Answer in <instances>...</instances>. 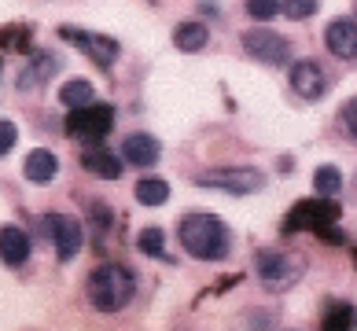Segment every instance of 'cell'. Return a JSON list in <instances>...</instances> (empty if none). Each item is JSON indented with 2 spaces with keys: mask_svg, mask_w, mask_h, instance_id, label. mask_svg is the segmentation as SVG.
<instances>
[{
  "mask_svg": "<svg viewBox=\"0 0 357 331\" xmlns=\"http://www.w3.org/2000/svg\"><path fill=\"white\" fill-rule=\"evenodd\" d=\"M15 144H19V125L4 118V122H0V155H8Z\"/></svg>",
  "mask_w": 357,
  "mask_h": 331,
  "instance_id": "7402d4cb",
  "label": "cell"
},
{
  "mask_svg": "<svg viewBox=\"0 0 357 331\" xmlns=\"http://www.w3.org/2000/svg\"><path fill=\"white\" fill-rule=\"evenodd\" d=\"M30 236H26L19 224H4L0 229V261L11 265V269H19V265L30 258Z\"/></svg>",
  "mask_w": 357,
  "mask_h": 331,
  "instance_id": "8fae6325",
  "label": "cell"
},
{
  "mask_svg": "<svg viewBox=\"0 0 357 331\" xmlns=\"http://www.w3.org/2000/svg\"><path fill=\"white\" fill-rule=\"evenodd\" d=\"M313 188H317V195H339L342 192V174L335 166H321L313 174Z\"/></svg>",
  "mask_w": 357,
  "mask_h": 331,
  "instance_id": "ac0fdd59",
  "label": "cell"
},
{
  "mask_svg": "<svg viewBox=\"0 0 357 331\" xmlns=\"http://www.w3.org/2000/svg\"><path fill=\"white\" fill-rule=\"evenodd\" d=\"M317 4H321V0H280V11L291 22H302V19L317 15Z\"/></svg>",
  "mask_w": 357,
  "mask_h": 331,
  "instance_id": "ffe728a7",
  "label": "cell"
},
{
  "mask_svg": "<svg viewBox=\"0 0 357 331\" xmlns=\"http://www.w3.org/2000/svg\"><path fill=\"white\" fill-rule=\"evenodd\" d=\"M166 199H169V184H166V180L148 177V180L137 184V203H144V206H162Z\"/></svg>",
  "mask_w": 357,
  "mask_h": 331,
  "instance_id": "e0dca14e",
  "label": "cell"
},
{
  "mask_svg": "<svg viewBox=\"0 0 357 331\" xmlns=\"http://www.w3.org/2000/svg\"><path fill=\"white\" fill-rule=\"evenodd\" d=\"M41 229H45V236L52 240V247H56V258H59V261L77 258L82 240H85L82 221H77V217H70V214H48V217L41 221Z\"/></svg>",
  "mask_w": 357,
  "mask_h": 331,
  "instance_id": "5b68a950",
  "label": "cell"
},
{
  "mask_svg": "<svg viewBox=\"0 0 357 331\" xmlns=\"http://www.w3.org/2000/svg\"><path fill=\"white\" fill-rule=\"evenodd\" d=\"M82 166L89 169V174L103 177V180H118V177H122V158H118V155H111L107 148L85 151V155H82Z\"/></svg>",
  "mask_w": 357,
  "mask_h": 331,
  "instance_id": "4fadbf2b",
  "label": "cell"
},
{
  "mask_svg": "<svg viewBox=\"0 0 357 331\" xmlns=\"http://www.w3.org/2000/svg\"><path fill=\"white\" fill-rule=\"evenodd\" d=\"M243 48H247V56H255L258 63H266V66H284L287 56H291V45L284 41L280 33H273L269 26L247 30L243 33Z\"/></svg>",
  "mask_w": 357,
  "mask_h": 331,
  "instance_id": "8992f818",
  "label": "cell"
},
{
  "mask_svg": "<svg viewBox=\"0 0 357 331\" xmlns=\"http://www.w3.org/2000/svg\"><path fill=\"white\" fill-rule=\"evenodd\" d=\"M59 100H63V107L82 111V107H92V100H96V88H92L85 77H70V82L59 88Z\"/></svg>",
  "mask_w": 357,
  "mask_h": 331,
  "instance_id": "5bb4252c",
  "label": "cell"
},
{
  "mask_svg": "<svg viewBox=\"0 0 357 331\" xmlns=\"http://www.w3.org/2000/svg\"><path fill=\"white\" fill-rule=\"evenodd\" d=\"M354 15H357V0H354Z\"/></svg>",
  "mask_w": 357,
  "mask_h": 331,
  "instance_id": "cb8c5ba5",
  "label": "cell"
},
{
  "mask_svg": "<svg viewBox=\"0 0 357 331\" xmlns=\"http://www.w3.org/2000/svg\"><path fill=\"white\" fill-rule=\"evenodd\" d=\"M195 184L229 192V195H255V192L266 188V174H261L258 166H229V169H210V174H199Z\"/></svg>",
  "mask_w": 357,
  "mask_h": 331,
  "instance_id": "277c9868",
  "label": "cell"
},
{
  "mask_svg": "<svg viewBox=\"0 0 357 331\" xmlns=\"http://www.w3.org/2000/svg\"><path fill=\"white\" fill-rule=\"evenodd\" d=\"M280 11V0H247V15L255 22H269Z\"/></svg>",
  "mask_w": 357,
  "mask_h": 331,
  "instance_id": "44dd1931",
  "label": "cell"
},
{
  "mask_svg": "<svg viewBox=\"0 0 357 331\" xmlns=\"http://www.w3.org/2000/svg\"><path fill=\"white\" fill-rule=\"evenodd\" d=\"M77 118H85V125H70L74 137H96V132L111 129V107H96V111H85Z\"/></svg>",
  "mask_w": 357,
  "mask_h": 331,
  "instance_id": "2e32d148",
  "label": "cell"
},
{
  "mask_svg": "<svg viewBox=\"0 0 357 331\" xmlns=\"http://www.w3.org/2000/svg\"><path fill=\"white\" fill-rule=\"evenodd\" d=\"M22 174H26L30 184H48V180H56V174H59V158L52 155L48 148H37V151L26 155Z\"/></svg>",
  "mask_w": 357,
  "mask_h": 331,
  "instance_id": "7c38bea8",
  "label": "cell"
},
{
  "mask_svg": "<svg viewBox=\"0 0 357 331\" xmlns=\"http://www.w3.org/2000/svg\"><path fill=\"white\" fill-rule=\"evenodd\" d=\"M324 45L339 59H357V19H332L324 30Z\"/></svg>",
  "mask_w": 357,
  "mask_h": 331,
  "instance_id": "9c48e42d",
  "label": "cell"
},
{
  "mask_svg": "<svg viewBox=\"0 0 357 331\" xmlns=\"http://www.w3.org/2000/svg\"><path fill=\"white\" fill-rule=\"evenodd\" d=\"M59 37L67 45H77L92 63H100V66H114V59H118V41H111V37H103V33H89V30H77V26H63Z\"/></svg>",
  "mask_w": 357,
  "mask_h": 331,
  "instance_id": "52a82bcc",
  "label": "cell"
},
{
  "mask_svg": "<svg viewBox=\"0 0 357 331\" xmlns=\"http://www.w3.org/2000/svg\"><path fill=\"white\" fill-rule=\"evenodd\" d=\"M291 88H295L302 100H321L328 92V77L313 59H302V63L291 66Z\"/></svg>",
  "mask_w": 357,
  "mask_h": 331,
  "instance_id": "ba28073f",
  "label": "cell"
},
{
  "mask_svg": "<svg viewBox=\"0 0 357 331\" xmlns=\"http://www.w3.org/2000/svg\"><path fill=\"white\" fill-rule=\"evenodd\" d=\"M306 261L298 254H284V250H261L258 254V280L269 291H287L302 280Z\"/></svg>",
  "mask_w": 357,
  "mask_h": 331,
  "instance_id": "3957f363",
  "label": "cell"
},
{
  "mask_svg": "<svg viewBox=\"0 0 357 331\" xmlns=\"http://www.w3.org/2000/svg\"><path fill=\"white\" fill-rule=\"evenodd\" d=\"M158 155H162V148H158V140L148 137V132H129V137L122 140V158L129 166L148 169V166L158 162Z\"/></svg>",
  "mask_w": 357,
  "mask_h": 331,
  "instance_id": "30bf717a",
  "label": "cell"
},
{
  "mask_svg": "<svg viewBox=\"0 0 357 331\" xmlns=\"http://www.w3.org/2000/svg\"><path fill=\"white\" fill-rule=\"evenodd\" d=\"M181 247L199 261H221L232 250L229 224L214 214H184L181 217Z\"/></svg>",
  "mask_w": 357,
  "mask_h": 331,
  "instance_id": "6da1fadb",
  "label": "cell"
},
{
  "mask_svg": "<svg viewBox=\"0 0 357 331\" xmlns=\"http://www.w3.org/2000/svg\"><path fill=\"white\" fill-rule=\"evenodd\" d=\"M342 122H347V129L357 137V100H350L347 107H342Z\"/></svg>",
  "mask_w": 357,
  "mask_h": 331,
  "instance_id": "603a6c76",
  "label": "cell"
},
{
  "mask_svg": "<svg viewBox=\"0 0 357 331\" xmlns=\"http://www.w3.org/2000/svg\"><path fill=\"white\" fill-rule=\"evenodd\" d=\"M137 247H140V254H148V258H162V250H166L162 229H144L140 240H137Z\"/></svg>",
  "mask_w": 357,
  "mask_h": 331,
  "instance_id": "d6986e66",
  "label": "cell"
},
{
  "mask_svg": "<svg viewBox=\"0 0 357 331\" xmlns=\"http://www.w3.org/2000/svg\"><path fill=\"white\" fill-rule=\"evenodd\" d=\"M206 41H210V30L203 22H181L174 30V45L181 52H199V48H206Z\"/></svg>",
  "mask_w": 357,
  "mask_h": 331,
  "instance_id": "9a60e30c",
  "label": "cell"
},
{
  "mask_svg": "<svg viewBox=\"0 0 357 331\" xmlns=\"http://www.w3.org/2000/svg\"><path fill=\"white\" fill-rule=\"evenodd\" d=\"M137 295V276L126 269V265H100L96 272L89 276V302L100 313H118L126 309Z\"/></svg>",
  "mask_w": 357,
  "mask_h": 331,
  "instance_id": "7a4b0ae2",
  "label": "cell"
}]
</instances>
